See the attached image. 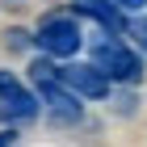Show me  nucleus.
<instances>
[{"mask_svg": "<svg viewBox=\"0 0 147 147\" xmlns=\"http://www.w3.org/2000/svg\"><path fill=\"white\" fill-rule=\"evenodd\" d=\"M59 80L71 84L76 92H84V97H105V92H109V80H105L97 67H84V63H80V67H63Z\"/></svg>", "mask_w": 147, "mask_h": 147, "instance_id": "obj_3", "label": "nucleus"}, {"mask_svg": "<svg viewBox=\"0 0 147 147\" xmlns=\"http://www.w3.org/2000/svg\"><path fill=\"white\" fill-rule=\"evenodd\" d=\"M130 38H135V42H139V46L147 51V17H139V21L130 25Z\"/></svg>", "mask_w": 147, "mask_h": 147, "instance_id": "obj_4", "label": "nucleus"}, {"mask_svg": "<svg viewBox=\"0 0 147 147\" xmlns=\"http://www.w3.org/2000/svg\"><path fill=\"white\" fill-rule=\"evenodd\" d=\"M97 71L109 76V80L135 84V80L143 76V63H139V55H130L122 42H101V46H97Z\"/></svg>", "mask_w": 147, "mask_h": 147, "instance_id": "obj_1", "label": "nucleus"}, {"mask_svg": "<svg viewBox=\"0 0 147 147\" xmlns=\"http://www.w3.org/2000/svg\"><path fill=\"white\" fill-rule=\"evenodd\" d=\"M38 42H42L46 55H76V46H80V25L67 21V17H55V21L42 25Z\"/></svg>", "mask_w": 147, "mask_h": 147, "instance_id": "obj_2", "label": "nucleus"}, {"mask_svg": "<svg viewBox=\"0 0 147 147\" xmlns=\"http://www.w3.org/2000/svg\"><path fill=\"white\" fill-rule=\"evenodd\" d=\"M13 143V135H9V130H4V135H0V147H9Z\"/></svg>", "mask_w": 147, "mask_h": 147, "instance_id": "obj_5", "label": "nucleus"}]
</instances>
